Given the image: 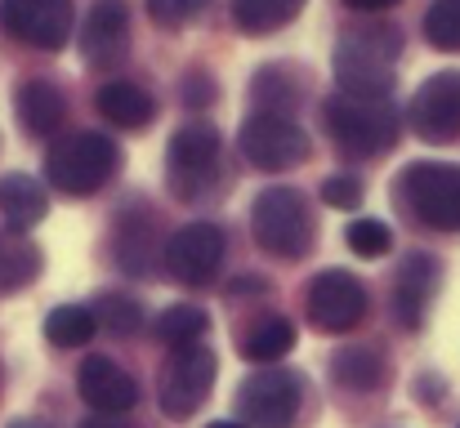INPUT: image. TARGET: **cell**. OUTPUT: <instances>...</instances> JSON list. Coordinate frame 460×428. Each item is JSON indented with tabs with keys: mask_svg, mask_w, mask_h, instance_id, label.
Returning <instances> with one entry per match:
<instances>
[{
	"mask_svg": "<svg viewBox=\"0 0 460 428\" xmlns=\"http://www.w3.org/2000/svg\"><path fill=\"white\" fill-rule=\"evenodd\" d=\"M130 49V13L121 0H99L81 22V58L90 67H117Z\"/></svg>",
	"mask_w": 460,
	"mask_h": 428,
	"instance_id": "cell-16",
	"label": "cell"
},
{
	"mask_svg": "<svg viewBox=\"0 0 460 428\" xmlns=\"http://www.w3.org/2000/svg\"><path fill=\"white\" fill-rule=\"evenodd\" d=\"M49 201H45V188L27 174H0V219L13 228V232H27L45 219Z\"/></svg>",
	"mask_w": 460,
	"mask_h": 428,
	"instance_id": "cell-20",
	"label": "cell"
},
{
	"mask_svg": "<svg viewBox=\"0 0 460 428\" xmlns=\"http://www.w3.org/2000/svg\"><path fill=\"white\" fill-rule=\"evenodd\" d=\"M76 393L94 415H126L139 402L135 375L112 357H85L81 371H76Z\"/></svg>",
	"mask_w": 460,
	"mask_h": 428,
	"instance_id": "cell-14",
	"label": "cell"
},
{
	"mask_svg": "<svg viewBox=\"0 0 460 428\" xmlns=\"http://www.w3.org/2000/svg\"><path fill=\"white\" fill-rule=\"evenodd\" d=\"M344 241H349V250H353L358 259H385V255L394 250V232H389V223H380V219H358V223H349Z\"/></svg>",
	"mask_w": 460,
	"mask_h": 428,
	"instance_id": "cell-30",
	"label": "cell"
},
{
	"mask_svg": "<svg viewBox=\"0 0 460 428\" xmlns=\"http://www.w3.org/2000/svg\"><path fill=\"white\" fill-rule=\"evenodd\" d=\"M215 353L206 344H188V348H170L161 380H156V402L165 420H192L201 411V402L215 389Z\"/></svg>",
	"mask_w": 460,
	"mask_h": 428,
	"instance_id": "cell-7",
	"label": "cell"
},
{
	"mask_svg": "<svg viewBox=\"0 0 460 428\" xmlns=\"http://www.w3.org/2000/svg\"><path fill=\"white\" fill-rule=\"evenodd\" d=\"M349 9H358V13H380V9H394L398 0H344Z\"/></svg>",
	"mask_w": 460,
	"mask_h": 428,
	"instance_id": "cell-34",
	"label": "cell"
},
{
	"mask_svg": "<svg viewBox=\"0 0 460 428\" xmlns=\"http://www.w3.org/2000/svg\"><path fill=\"white\" fill-rule=\"evenodd\" d=\"M402 54V36L394 27H353L335 40L331 72L344 94L353 99H389L394 90V67Z\"/></svg>",
	"mask_w": 460,
	"mask_h": 428,
	"instance_id": "cell-1",
	"label": "cell"
},
{
	"mask_svg": "<svg viewBox=\"0 0 460 428\" xmlns=\"http://www.w3.org/2000/svg\"><path fill=\"white\" fill-rule=\"evenodd\" d=\"M161 264L179 285H210L224 264V232L215 223H188L165 241Z\"/></svg>",
	"mask_w": 460,
	"mask_h": 428,
	"instance_id": "cell-12",
	"label": "cell"
},
{
	"mask_svg": "<svg viewBox=\"0 0 460 428\" xmlns=\"http://www.w3.org/2000/svg\"><path fill=\"white\" fill-rule=\"evenodd\" d=\"M94 330H99V321H94V312L81 308V303H63V308H54V312L45 317V339H49L54 348H81V344L94 339Z\"/></svg>",
	"mask_w": 460,
	"mask_h": 428,
	"instance_id": "cell-25",
	"label": "cell"
},
{
	"mask_svg": "<svg viewBox=\"0 0 460 428\" xmlns=\"http://www.w3.org/2000/svg\"><path fill=\"white\" fill-rule=\"evenodd\" d=\"M9 428H45V424H40V420H13Z\"/></svg>",
	"mask_w": 460,
	"mask_h": 428,
	"instance_id": "cell-36",
	"label": "cell"
},
{
	"mask_svg": "<svg viewBox=\"0 0 460 428\" xmlns=\"http://www.w3.org/2000/svg\"><path fill=\"white\" fill-rule=\"evenodd\" d=\"M331 380L349 393H376L385 384V357L367 344H349L331 357Z\"/></svg>",
	"mask_w": 460,
	"mask_h": 428,
	"instance_id": "cell-21",
	"label": "cell"
},
{
	"mask_svg": "<svg viewBox=\"0 0 460 428\" xmlns=\"http://www.w3.org/2000/svg\"><path fill=\"white\" fill-rule=\"evenodd\" d=\"M308 135L300 130V121L282 117V112H255L242 135H237V152L246 165L264 170V174H278V170H291L308 156Z\"/></svg>",
	"mask_w": 460,
	"mask_h": 428,
	"instance_id": "cell-9",
	"label": "cell"
},
{
	"mask_svg": "<svg viewBox=\"0 0 460 428\" xmlns=\"http://www.w3.org/2000/svg\"><path fill=\"white\" fill-rule=\"evenodd\" d=\"M251 232L255 246L273 259H305L313 250L317 223L300 188H264L251 205Z\"/></svg>",
	"mask_w": 460,
	"mask_h": 428,
	"instance_id": "cell-3",
	"label": "cell"
},
{
	"mask_svg": "<svg viewBox=\"0 0 460 428\" xmlns=\"http://www.w3.org/2000/svg\"><path fill=\"white\" fill-rule=\"evenodd\" d=\"M326 130L340 152L349 156H385L398 143V112L389 99H353V94H335L322 108Z\"/></svg>",
	"mask_w": 460,
	"mask_h": 428,
	"instance_id": "cell-4",
	"label": "cell"
},
{
	"mask_svg": "<svg viewBox=\"0 0 460 428\" xmlns=\"http://www.w3.org/2000/svg\"><path fill=\"white\" fill-rule=\"evenodd\" d=\"M156 223L148 210H139V214H121L117 219V264L130 273V277H156Z\"/></svg>",
	"mask_w": 460,
	"mask_h": 428,
	"instance_id": "cell-19",
	"label": "cell"
},
{
	"mask_svg": "<svg viewBox=\"0 0 460 428\" xmlns=\"http://www.w3.org/2000/svg\"><path fill=\"white\" fill-rule=\"evenodd\" d=\"M94 108H99V117L108 126H121V130H144V126H153V117H156L153 94L144 85H135V81H108V85H99Z\"/></svg>",
	"mask_w": 460,
	"mask_h": 428,
	"instance_id": "cell-18",
	"label": "cell"
},
{
	"mask_svg": "<svg viewBox=\"0 0 460 428\" xmlns=\"http://www.w3.org/2000/svg\"><path fill=\"white\" fill-rule=\"evenodd\" d=\"M398 201L434 232H460V165L416 161L398 174Z\"/></svg>",
	"mask_w": 460,
	"mask_h": 428,
	"instance_id": "cell-5",
	"label": "cell"
},
{
	"mask_svg": "<svg viewBox=\"0 0 460 428\" xmlns=\"http://www.w3.org/2000/svg\"><path fill=\"white\" fill-rule=\"evenodd\" d=\"M219 183V130L183 126L165 147V188L174 201L192 205Z\"/></svg>",
	"mask_w": 460,
	"mask_h": 428,
	"instance_id": "cell-6",
	"label": "cell"
},
{
	"mask_svg": "<svg viewBox=\"0 0 460 428\" xmlns=\"http://www.w3.org/2000/svg\"><path fill=\"white\" fill-rule=\"evenodd\" d=\"M117 174H121V147L99 130L63 135L45 152V179L67 197H90V192L108 188Z\"/></svg>",
	"mask_w": 460,
	"mask_h": 428,
	"instance_id": "cell-2",
	"label": "cell"
},
{
	"mask_svg": "<svg viewBox=\"0 0 460 428\" xmlns=\"http://www.w3.org/2000/svg\"><path fill=\"white\" fill-rule=\"evenodd\" d=\"M255 103L260 112H282L291 117V108L300 103V81L287 72V67H264L255 76Z\"/></svg>",
	"mask_w": 460,
	"mask_h": 428,
	"instance_id": "cell-27",
	"label": "cell"
},
{
	"mask_svg": "<svg viewBox=\"0 0 460 428\" xmlns=\"http://www.w3.org/2000/svg\"><path fill=\"white\" fill-rule=\"evenodd\" d=\"M206 330H210V317H206L201 308H192V303H174V308H165V312H161V321H156V339H161L165 348L201 344V339H206Z\"/></svg>",
	"mask_w": 460,
	"mask_h": 428,
	"instance_id": "cell-26",
	"label": "cell"
},
{
	"mask_svg": "<svg viewBox=\"0 0 460 428\" xmlns=\"http://www.w3.org/2000/svg\"><path fill=\"white\" fill-rule=\"evenodd\" d=\"M305 312L313 330L322 335H344L367 317V285L349 277L344 268H326L305 285Z\"/></svg>",
	"mask_w": 460,
	"mask_h": 428,
	"instance_id": "cell-10",
	"label": "cell"
},
{
	"mask_svg": "<svg viewBox=\"0 0 460 428\" xmlns=\"http://www.w3.org/2000/svg\"><path fill=\"white\" fill-rule=\"evenodd\" d=\"M90 312H94V321H99L103 330H112V335H130V330H139V321H144V308H139V299H130V294H117V290L99 294V303H94Z\"/></svg>",
	"mask_w": 460,
	"mask_h": 428,
	"instance_id": "cell-28",
	"label": "cell"
},
{
	"mask_svg": "<svg viewBox=\"0 0 460 428\" xmlns=\"http://www.w3.org/2000/svg\"><path fill=\"white\" fill-rule=\"evenodd\" d=\"M443 285V264L425 250H411L394 277V317L402 330H420L429 308H434V294Z\"/></svg>",
	"mask_w": 460,
	"mask_h": 428,
	"instance_id": "cell-15",
	"label": "cell"
},
{
	"mask_svg": "<svg viewBox=\"0 0 460 428\" xmlns=\"http://www.w3.org/2000/svg\"><path fill=\"white\" fill-rule=\"evenodd\" d=\"M322 201H326L331 210H358V205H362V179H353V174L326 179V183H322Z\"/></svg>",
	"mask_w": 460,
	"mask_h": 428,
	"instance_id": "cell-31",
	"label": "cell"
},
{
	"mask_svg": "<svg viewBox=\"0 0 460 428\" xmlns=\"http://www.w3.org/2000/svg\"><path fill=\"white\" fill-rule=\"evenodd\" d=\"M242 357L246 362H260V366H273V362H282L291 348H296V326L287 321V317H278V312H269V317H260L255 326H246V335H242Z\"/></svg>",
	"mask_w": 460,
	"mask_h": 428,
	"instance_id": "cell-22",
	"label": "cell"
},
{
	"mask_svg": "<svg viewBox=\"0 0 460 428\" xmlns=\"http://www.w3.org/2000/svg\"><path fill=\"white\" fill-rule=\"evenodd\" d=\"M305 0H233V22L242 36H269L287 22H296Z\"/></svg>",
	"mask_w": 460,
	"mask_h": 428,
	"instance_id": "cell-23",
	"label": "cell"
},
{
	"mask_svg": "<svg viewBox=\"0 0 460 428\" xmlns=\"http://www.w3.org/2000/svg\"><path fill=\"white\" fill-rule=\"evenodd\" d=\"M183 90H188V94H183V103H188V108L215 103V81H210V76H188V81H183Z\"/></svg>",
	"mask_w": 460,
	"mask_h": 428,
	"instance_id": "cell-33",
	"label": "cell"
},
{
	"mask_svg": "<svg viewBox=\"0 0 460 428\" xmlns=\"http://www.w3.org/2000/svg\"><path fill=\"white\" fill-rule=\"evenodd\" d=\"M237 411L246 428H296L305 411V380L287 366H264L237 389Z\"/></svg>",
	"mask_w": 460,
	"mask_h": 428,
	"instance_id": "cell-8",
	"label": "cell"
},
{
	"mask_svg": "<svg viewBox=\"0 0 460 428\" xmlns=\"http://www.w3.org/2000/svg\"><path fill=\"white\" fill-rule=\"evenodd\" d=\"M206 428H246V424H237V420H219V424H206Z\"/></svg>",
	"mask_w": 460,
	"mask_h": 428,
	"instance_id": "cell-37",
	"label": "cell"
},
{
	"mask_svg": "<svg viewBox=\"0 0 460 428\" xmlns=\"http://www.w3.org/2000/svg\"><path fill=\"white\" fill-rule=\"evenodd\" d=\"M36 273H40V250L27 237H0V294L31 285Z\"/></svg>",
	"mask_w": 460,
	"mask_h": 428,
	"instance_id": "cell-24",
	"label": "cell"
},
{
	"mask_svg": "<svg viewBox=\"0 0 460 428\" xmlns=\"http://www.w3.org/2000/svg\"><path fill=\"white\" fill-rule=\"evenodd\" d=\"M72 0H0V27L31 49H63L72 36Z\"/></svg>",
	"mask_w": 460,
	"mask_h": 428,
	"instance_id": "cell-11",
	"label": "cell"
},
{
	"mask_svg": "<svg viewBox=\"0 0 460 428\" xmlns=\"http://www.w3.org/2000/svg\"><path fill=\"white\" fill-rule=\"evenodd\" d=\"M425 40L443 54H460V0H434L425 13Z\"/></svg>",
	"mask_w": 460,
	"mask_h": 428,
	"instance_id": "cell-29",
	"label": "cell"
},
{
	"mask_svg": "<svg viewBox=\"0 0 460 428\" xmlns=\"http://www.w3.org/2000/svg\"><path fill=\"white\" fill-rule=\"evenodd\" d=\"M411 130L425 143L460 139V72H434L411 99Z\"/></svg>",
	"mask_w": 460,
	"mask_h": 428,
	"instance_id": "cell-13",
	"label": "cell"
},
{
	"mask_svg": "<svg viewBox=\"0 0 460 428\" xmlns=\"http://www.w3.org/2000/svg\"><path fill=\"white\" fill-rule=\"evenodd\" d=\"M206 4H210V0H148V13H153V22H161V27H183V22H192Z\"/></svg>",
	"mask_w": 460,
	"mask_h": 428,
	"instance_id": "cell-32",
	"label": "cell"
},
{
	"mask_svg": "<svg viewBox=\"0 0 460 428\" xmlns=\"http://www.w3.org/2000/svg\"><path fill=\"white\" fill-rule=\"evenodd\" d=\"M13 112H18V126L36 139L54 135L67 117V99L54 81H22L18 94H13Z\"/></svg>",
	"mask_w": 460,
	"mask_h": 428,
	"instance_id": "cell-17",
	"label": "cell"
},
{
	"mask_svg": "<svg viewBox=\"0 0 460 428\" xmlns=\"http://www.w3.org/2000/svg\"><path fill=\"white\" fill-rule=\"evenodd\" d=\"M81 428H126V424H121L117 415H94V420H85Z\"/></svg>",
	"mask_w": 460,
	"mask_h": 428,
	"instance_id": "cell-35",
	"label": "cell"
}]
</instances>
